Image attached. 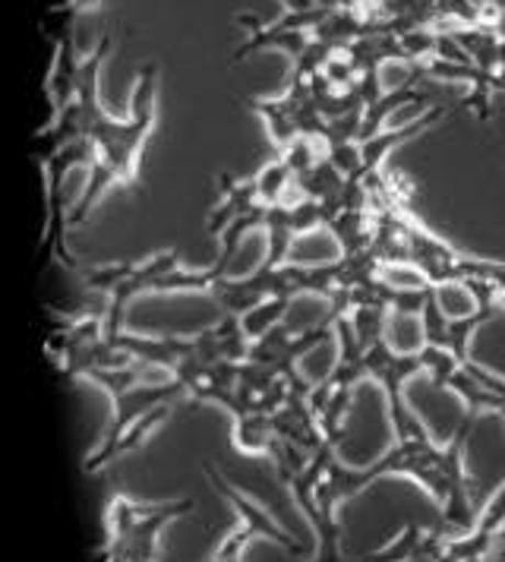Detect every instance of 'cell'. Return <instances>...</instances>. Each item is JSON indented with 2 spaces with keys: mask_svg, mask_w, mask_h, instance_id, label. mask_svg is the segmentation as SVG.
<instances>
[{
  "mask_svg": "<svg viewBox=\"0 0 505 562\" xmlns=\"http://www.w3.org/2000/svg\"><path fill=\"white\" fill-rule=\"evenodd\" d=\"M48 99L54 121L32 139V153L48 178V244L70 272L79 269L67 250V225H82L108 190H136L143 149L158 124V64L139 67L130 95V117H111L101 104V67L114 45L108 29L101 42L76 57L74 13H57Z\"/></svg>",
  "mask_w": 505,
  "mask_h": 562,
  "instance_id": "cell-1",
  "label": "cell"
},
{
  "mask_svg": "<svg viewBox=\"0 0 505 562\" xmlns=\"http://www.w3.org/2000/svg\"><path fill=\"white\" fill-rule=\"evenodd\" d=\"M193 512V499L139 503L114 496L104 512V562H158L165 531Z\"/></svg>",
  "mask_w": 505,
  "mask_h": 562,
  "instance_id": "cell-2",
  "label": "cell"
},
{
  "mask_svg": "<svg viewBox=\"0 0 505 562\" xmlns=\"http://www.w3.org/2000/svg\"><path fill=\"white\" fill-rule=\"evenodd\" d=\"M205 477L212 481L215 493H218L225 503H231V506L237 509V515H240V525L218 543L215 557L209 562H244V553L250 550V543L252 540H259V537L276 540L278 547H284V550H291V553H301V543L288 535V528H284L281 521L272 518V512L266 509L259 499H252L250 493H244L237 484H231L215 464H205Z\"/></svg>",
  "mask_w": 505,
  "mask_h": 562,
  "instance_id": "cell-3",
  "label": "cell"
},
{
  "mask_svg": "<svg viewBox=\"0 0 505 562\" xmlns=\"http://www.w3.org/2000/svg\"><path fill=\"white\" fill-rule=\"evenodd\" d=\"M288 304H291L288 297H272V301L252 307L247 316H240V326H244V333L250 335V341H256V338H262L266 333H272L276 326H281Z\"/></svg>",
  "mask_w": 505,
  "mask_h": 562,
  "instance_id": "cell-4",
  "label": "cell"
},
{
  "mask_svg": "<svg viewBox=\"0 0 505 562\" xmlns=\"http://www.w3.org/2000/svg\"><path fill=\"white\" fill-rule=\"evenodd\" d=\"M284 7V13H310L319 7V0H278Z\"/></svg>",
  "mask_w": 505,
  "mask_h": 562,
  "instance_id": "cell-5",
  "label": "cell"
}]
</instances>
